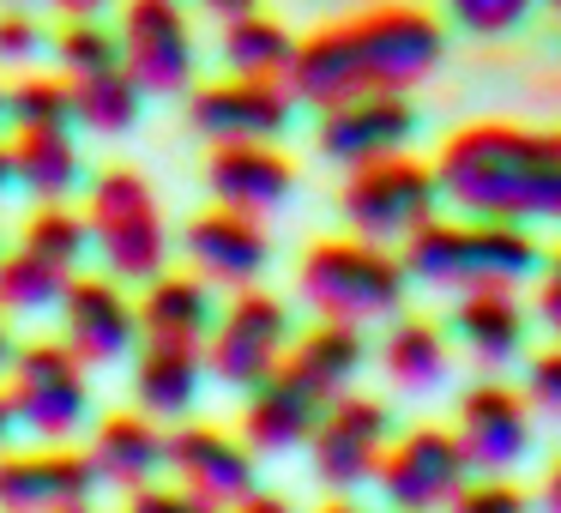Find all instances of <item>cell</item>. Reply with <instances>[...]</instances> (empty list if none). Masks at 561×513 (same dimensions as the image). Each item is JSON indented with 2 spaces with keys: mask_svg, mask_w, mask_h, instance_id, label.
Returning <instances> with one entry per match:
<instances>
[{
  "mask_svg": "<svg viewBox=\"0 0 561 513\" xmlns=\"http://www.w3.org/2000/svg\"><path fill=\"white\" fill-rule=\"evenodd\" d=\"M19 248H31V254H43L49 266H61V272L79 278V260L91 254V224L79 218V212H67V206H37L25 218Z\"/></svg>",
  "mask_w": 561,
  "mask_h": 513,
  "instance_id": "obj_31",
  "label": "cell"
},
{
  "mask_svg": "<svg viewBox=\"0 0 561 513\" xmlns=\"http://www.w3.org/2000/svg\"><path fill=\"white\" fill-rule=\"evenodd\" d=\"M79 513H98V508H79Z\"/></svg>",
  "mask_w": 561,
  "mask_h": 513,
  "instance_id": "obj_51",
  "label": "cell"
},
{
  "mask_svg": "<svg viewBox=\"0 0 561 513\" xmlns=\"http://www.w3.org/2000/svg\"><path fill=\"white\" fill-rule=\"evenodd\" d=\"M127 513H224V508L199 501L194 489H182V483H151V489H134V495H127Z\"/></svg>",
  "mask_w": 561,
  "mask_h": 513,
  "instance_id": "obj_38",
  "label": "cell"
},
{
  "mask_svg": "<svg viewBox=\"0 0 561 513\" xmlns=\"http://www.w3.org/2000/svg\"><path fill=\"white\" fill-rule=\"evenodd\" d=\"M182 248H187V266H194V278L230 284V290H254V278L266 272V260H272L266 224L248 218V212H224V206L187 218Z\"/></svg>",
  "mask_w": 561,
  "mask_h": 513,
  "instance_id": "obj_18",
  "label": "cell"
},
{
  "mask_svg": "<svg viewBox=\"0 0 561 513\" xmlns=\"http://www.w3.org/2000/svg\"><path fill=\"white\" fill-rule=\"evenodd\" d=\"M43 25L37 13H0V67H25L43 55Z\"/></svg>",
  "mask_w": 561,
  "mask_h": 513,
  "instance_id": "obj_37",
  "label": "cell"
},
{
  "mask_svg": "<svg viewBox=\"0 0 561 513\" xmlns=\"http://www.w3.org/2000/svg\"><path fill=\"white\" fill-rule=\"evenodd\" d=\"M447 513H537V501L513 477H477V483H465L453 495Z\"/></svg>",
  "mask_w": 561,
  "mask_h": 513,
  "instance_id": "obj_34",
  "label": "cell"
},
{
  "mask_svg": "<svg viewBox=\"0 0 561 513\" xmlns=\"http://www.w3.org/2000/svg\"><path fill=\"white\" fill-rule=\"evenodd\" d=\"M375 483H380V495H387L392 513H440V508H453V495H459L465 483H471V465H465L453 429L423 423V429L392 435Z\"/></svg>",
  "mask_w": 561,
  "mask_h": 513,
  "instance_id": "obj_9",
  "label": "cell"
},
{
  "mask_svg": "<svg viewBox=\"0 0 561 513\" xmlns=\"http://www.w3.org/2000/svg\"><path fill=\"white\" fill-rule=\"evenodd\" d=\"M543 7H556V13H561V0H543Z\"/></svg>",
  "mask_w": 561,
  "mask_h": 513,
  "instance_id": "obj_50",
  "label": "cell"
},
{
  "mask_svg": "<svg viewBox=\"0 0 561 513\" xmlns=\"http://www.w3.org/2000/svg\"><path fill=\"white\" fill-rule=\"evenodd\" d=\"M392 447V411L368 392H344V399L327 404L314 441H308V459H314V477L327 489H363L375 483L380 459Z\"/></svg>",
  "mask_w": 561,
  "mask_h": 513,
  "instance_id": "obj_11",
  "label": "cell"
},
{
  "mask_svg": "<svg viewBox=\"0 0 561 513\" xmlns=\"http://www.w3.org/2000/svg\"><path fill=\"white\" fill-rule=\"evenodd\" d=\"M13 404H7V392H0V453H7V435H13Z\"/></svg>",
  "mask_w": 561,
  "mask_h": 513,
  "instance_id": "obj_46",
  "label": "cell"
},
{
  "mask_svg": "<svg viewBox=\"0 0 561 513\" xmlns=\"http://www.w3.org/2000/svg\"><path fill=\"white\" fill-rule=\"evenodd\" d=\"M453 332L477 363H513L525 351V308L513 290H471L453 303Z\"/></svg>",
  "mask_w": 561,
  "mask_h": 513,
  "instance_id": "obj_26",
  "label": "cell"
},
{
  "mask_svg": "<svg viewBox=\"0 0 561 513\" xmlns=\"http://www.w3.org/2000/svg\"><path fill=\"white\" fill-rule=\"evenodd\" d=\"M91 465H98V483L122 489H151L163 471H170V429H158V417L146 411H115L91 429Z\"/></svg>",
  "mask_w": 561,
  "mask_h": 513,
  "instance_id": "obj_20",
  "label": "cell"
},
{
  "mask_svg": "<svg viewBox=\"0 0 561 513\" xmlns=\"http://www.w3.org/2000/svg\"><path fill=\"white\" fill-rule=\"evenodd\" d=\"M404 290H411L404 260L363 236L314 242L296 266V296L314 308V320H332V327H368V320L399 315Z\"/></svg>",
  "mask_w": 561,
  "mask_h": 513,
  "instance_id": "obj_4",
  "label": "cell"
},
{
  "mask_svg": "<svg viewBox=\"0 0 561 513\" xmlns=\"http://www.w3.org/2000/svg\"><path fill=\"white\" fill-rule=\"evenodd\" d=\"M447 363H453V351H447V332H440L435 320H416V315L392 320L387 344H380V368H387L404 392L440 387V380H447Z\"/></svg>",
  "mask_w": 561,
  "mask_h": 513,
  "instance_id": "obj_28",
  "label": "cell"
},
{
  "mask_svg": "<svg viewBox=\"0 0 561 513\" xmlns=\"http://www.w3.org/2000/svg\"><path fill=\"white\" fill-rule=\"evenodd\" d=\"M19 344H13V327H7V308H0V368H13Z\"/></svg>",
  "mask_w": 561,
  "mask_h": 513,
  "instance_id": "obj_45",
  "label": "cell"
},
{
  "mask_svg": "<svg viewBox=\"0 0 561 513\" xmlns=\"http://www.w3.org/2000/svg\"><path fill=\"white\" fill-rule=\"evenodd\" d=\"M363 356H368L363 351V327H332V320H314V327L290 344L284 368H290V375L302 380L320 404H332V399H344V392H356Z\"/></svg>",
  "mask_w": 561,
  "mask_h": 513,
  "instance_id": "obj_24",
  "label": "cell"
},
{
  "mask_svg": "<svg viewBox=\"0 0 561 513\" xmlns=\"http://www.w3.org/2000/svg\"><path fill=\"white\" fill-rule=\"evenodd\" d=\"M404 272L416 284L471 296V290H519L537 278L543 248L525 224H495V218H435L404 242Z\"/></svg>",
  "mask_w": 561,
  "mask_h": 513,
  "instance_id": "obj_3",
  "label": "cell"
},
{
  "mask_svg": "<svg viewBox=\"0 0 561 513\" xmlns=\"http://www.w3.org/2000/svg\"><path fill=\"white\" fill-rule=\"evenodd\" d=\"M170 477L199 501L236 513L248 495H260V453L218 423H182L170 429Z\"/></svg>",
  "mask_w": 561,
  "mask_h": 513,
  "instance_id": "obj_12",
  "label": "cell"
},
{
  "mask_svg": "<svg viewBox=\"0 0 561 513\" xmlns=\"http://www.w3.org/2000/svg\"><path fill=\"white\" fill-rule=\"evenodd\" d=\"M85 375L91 368L61 339H37V344H19L0 392L13 404V423L25 435H37V447H67L91 417V380Z\"/></svg>",
  "mask_w": 561,
  "mask_h": 513,
  "instance_id": "obj_6",
  "label": "cell"
},
{
  "mask_svg": "<svg viewBox=\"0 0 561 513\" xmlns=\"http://www.w3.org/2000/svg\"><path fill=\"white\" fill-rule=\"evenodd\" d=\"M7 146H13L19 187L37 194V206H67V194H73L79 175H85L73 127H25V134H13Z\"/></svg>",
  "mask_w": 561,
  "mask_h": 513,
  "instance_id": "obj_25",
  "label": "cell"
},
{
  "mask_svg": "<svg viewBox=\"0 0 561 513\" xmlns=\"http://www.w3.org/2000/svg\"><path fill=\"white\" fill-rule=\"evenodd\" d=\"M13 187H19V175H13V146L0 139V194H13Z\"/></svg>",
  "mask_w": 561,
  "mask_h": 513,
  "instance_id": "obj_44",
  "label": "cell"
},
{
  "mask_svg": "<svg viewBox=\"0 0 561 513\" xmlns=\"http://www.w3.org/2000/svg\"><path fill=\"white\" fill-rule=\"evenodd\" d=\"M290 308L272 290H236L230 303L218 308V327L206 339V375L224 380L236 392H254L260 380H272L290 356Z\"/></svg>",
  "mask_w": 561,
  "mask_h": 513,
  "instance_id": "obj_8",
  "label": "cell"
},
{
  "mask_svg": "<svg viewBox=\"0 0 561 513\" xmlns=\"http://www.w3.org/2000/svg\"><path fill=\"white\" fill-rule=\"evenodd\" d=\"M122 67L139 79L146 98H175L194 86V25H187L182 0H127L122 7Z\"/></svg>",
  "mask_w": 561,
  "mask_h": 513,
  "instance_id": "obj_10",
  "label": "cell"
},
{
  "mask_svg": "<svg viewBox=\"0 0 561 513\" xmlns=\"http://www.w3.org/2000/svg\"><path fill=\"white\" fill-rule=\"evenodd\" d=\"M416 134V110L411 98H392V91H368L351 98L339 110H320V158L344 163V170H363V163L399 158Z\"/></svg>",
  "mask_w": 561,
  "mask_h": 513,
  "instance_id": "obj_16",
  "label": "cell"
},
{
  "mask_svg": "<svg viewBox=\"0 0 561 513\" xmlns=\"http://www.w3.org/2000/svg\"><path fill=\"white\" fill-rule=\"evenodd\" d=\"M447 7L465 31H477V37H501V31H513L531 13V0H447Z\"/></svg>",
  "mask_w": 561,
  "mask_h": 513,
  "instance_id": "obj_36",
  "label": "cell"
},
{
  "mask_svg": "<svg viewBox=\"0 0 561 513\" xmlns=\"http://www.w3.org/2000/svg\"><path fill=\"white\" fill-rule=\"evenodd\" d=\"M67 284H73V272L49 266V260L31 254V248L0 254V308H7V315H43V308H61Z\"/></svg>",
  "mask_w": 561,
  "mask_h": 513,
  "instance_id": "obj_30",
  "label": "cell"
},
{
  "mask_svg": "<svg viewBox=\"0 0 561 513\" xmlns=\"http://www.w3.org/2000/svg\"><path fill=\"white\" fill-rule=\"evenodd\" d=\"M339 212L351 224V236L363 242H411L423 224H435L440 212V182H435V163H416V158H380L363 163V170L344 175V194Z\"/></svg>",
  "mask_w": 561,
  "mask_h": 513,
  "instance_id": "obj_7",
  "label": "cell"
},
{
  "mask_svg": "<svg viewBox=\"0 0 561 513\" xmlns=\"http://www.w3.org/2000/svg\"><path fill=\"white\" fill-rule=\"evenodd\" d=\"M98 495V465L85 447L0 453V513H79Z\"/></svg>",
  "mask_w": 561,
  "mask_h": 513,
  "instance_id": "obj_14",
  "label": "cell"
},
{
  "mask_svg": "<svg viewBox=\"0 0 561 513\" xmlns=\"http://www.w3.org/2000/svg\"><path fill=\"white\" fill-rule=\"evenodd\" d=\"M0 115H7V91H0Z\"/></svg>",
  "mask_w": 561,
  "mask_h": 513,
  "instance_id": "obj_49",
  "label": "cell"
},
{
  "mask_svg": "<svg viewBox=\"0 0 561 513\" xmlns=\"http://www.w3.org/2000/svg\"><path fill=\"white\" fill-rule=\"evenodd\" d=\"M55 7H61L67 19H98L103 7H110V0H55Z\"/></svg>",
  "mask_w": 561,
  "mask_h": 513,
  "instance_id": "obj_43",
  "label": "cell"
},
{
  "mask_svg": "<svg viewBox=\"0 0 561 513\" xmlns=\"http://www.w3.org/2000/svg\"><path fill=\"white\" fill-rule=\"evenodd\" d=\"M206 187L224 212L266 218V212H278L296 194V163L278 146H211Z\"/></svg>",
  "mask_w": 561,
  "mask_h": 513,
  "instance_id": "obj_19",
  "label": "cell"
},
{
  "mask_svg": "<svg viewBox=\"0 0 561 513\" xmlns=\"http://www.w3.org/2000/svg\"><path fill=\"white\" fill-rule=\"evenodd\" d=\"M435 182L440 200H453L465 218H561V134H531L507 122L459 127L435 158Z\"/></svg>",
  "mask_w": 561,
  "mask_h": 513,
  "instance_id": "obj_2",
  "label": "cell"
},
{
  "mask_svg": "<svg viewBox=\"0 0 561 513\" xmlns=\"http://www.w3.org/2000/svg\"><path fill=\"white\" fill-rule=\"evenodd\" d=\"M537 320H543L561 344V248L543 254V266H537Z\"/></svg>",
  "mask_w": 561,
  "mask_h": 513,
  "instance_id": "obj_39",
  "label": "cell"
},
{
  "mask_svg": "<svg viewBox=\"0 0 561 513\" xmlns=\"http://www.w3.org/2000/svg\"><path fill=\"white\" fill-rule=\"evenodd\" d=\"M236 513H296V508H290V495H278V489H260V495H248Z\"/></svg>",
  "mask_w": 561,
  "mask_h": 513,
  "instance_id": "obj_42",
  "label": "cell"
},
{
  "mask_svg": "<svg viewBox=\"0 0 561 513\" xmlns=\"http://www.w3.org/2000/svg\"><path fill=\"white\" fill-rule=\"evenodd\" d=\"M55 61H61V79L110 73V67H122V37L103 19H67L55 31Z\"/></svg>",
  "mask_w": 561,
  "mask_h": 513,
  "instance_id": "obj_32",
  "label": "cell"
},
{
  "mask_svg": "<svg viewBox=\"0 0 561 513\" xmlns=\"http://www.w3.org/2000/svg\"><path fill=\"white\" fill-rule=\"evenodd\" d=\"M73 86V127H91V134H127L139 122V79L127 67H110V73H91V79H67Z\"/></svg>",
  "mask_w": 561,
  "mask_h": 513,
  "instance_id": "obj_29",
  "label": "cell"
},
{
  "mask_svg": "<svg viewBox=\"0 0 561 513\" xmlns=\"http://www.w3.org/2000/svg\"><path fill=\"white\" fill-rule=\"evenodd\" d=\"M314 513H368V508H356V501H344V495H332L327 508H314Z\"/></svg>",
  "mask_w": 561,
  "mask_h": 513,
  "instance_id": "obj_47",
  "label": "cell"
},
{
  "mask_svg": "<svg viewBox=\"0 0 561 513\" xmlns=\"http://www.w3.org/2000/svg\"><path fill=\"white\" fill-rule=\"evenodd\" d=\"M7 122H13V134H25V127H73V86L49 73H25L19 86H7Z\"/></svg>",
  "mask_w": 561,
  "mask_h": 513,
  "instance_id": "obj_33",
  "label": "cell"
},
{
  "mask_svg": "<svg viewBox=\"0 0 561 513\" xmlns=\"http://www.w3.org/2000/svg\"><path fill=\"white\" fill-rule=\"evenodd\" d=\"M61 344L85 368H110L139 344V303L103 272V278H73L61 296Z\"/></svg>",
  "mask_w": 561,
  "mask_h": 513,
  "instance_id": "obj_17",
  "label": "cell"
},
{
  "mask_svg": "<svg viewBox=\"0 0 561 513\" xmlns=\"http://www.w3.org/2000/svg\"><path fill=\"white\" fill-rule=\"evenodd\" d=\"M531 501H537V513H561V459L543 471V483H537Z\"/></svg>",
  "mask_w": 561,
  "mask_h": 513,
  "instance_id": "obj_40",
  "label": "cell"
},
{
  "mask_svg": "<svg viewBox=\"0 0 561 513\" xmlns=\"http://www.w3.org/2000/svg\"><path fill=\"white\" fill-rule=\"evenodd\" d=\"M211 19H224V25H236V19H248V13H260V0H199Z\"/></svg>",
  "mask_w": 561,
  "mask_h": 513,
  "instance_id": "obj_41",
  "label": "cell"
},
{
  "mask_svg": "<svg viewBox=\"0 0 561 513\" xmlns=\"http://www.w3.org/2000/svg\"><path fill=\"white\" fill-rule=\"evenodd\" d=\"M206 387V351L199 344H146L139 339L134 356V404L158 423L170 417H187Z\"/></svg>",
  "mask_w": 561,
  "mask_h": 513,
  "instance_id": "obj_23",
  "label": "cell"
},
{
  "mask_svg": "<svg viewBox=\"0 0 561 513\" xmlns=\"http://www.w3.org/2000/svg\"><path fill=\"white\" fill-rule=\"evenodd\" d=\"M91 248H98L103 272L115 284H151L163 278V260H170V230H163L158 194L139 170H103L91 182Z\"/></svg>",
  "mask_w": 561,
  "mask_h": 513,
  "instance_id": "obj_5",
  "label": "cell"
},
{
  "mask_svg": "<svg viewBox=\"0 0 561 513\" xmlns=\"http://www.w3.org/2000/svg\"><path fill=\"white\" fill-rule=\"evenodd\" d=\"M320 417H327V404H320L290 368H278L272 380H260V387L248 392L242 441L254 453H290V447H308V441H314Z\"/></svg>",
  "mask_w": 561,
  "mask_h": 513,
  "instance_id": "obj_21",
  "label": "cell"
},
{
  "mask_svg": "<svg viewBox=\"0 0 561 513\" xmlns=\"http://www.w3.org/2000/svg\"><path fill=\"white\" fill-rule=\"evenodd\" d=\"M440 55H447L440 19H428L423 7H375V13L327 25L296 43L284 86L296 103H314V110H339V103L368 98V91L404 98L435 73Z\"/></svg>",
  "mask_w": 561,
  "mask_h": 513,
  "instance_id": "obj_1",
  "label": "cell"
},
{
  "mask_svg": "<svg viewBox=\"0 0 561 513\" xmlns=\"http://www.w3.org/2000/svg\"><path fill=\"white\" fill-rule=\"evenodd\" d=\"M290 86H266V79H218L187 98V127L211 146H272L290 127Z\"/></svg>",
  "mask_w": 561,
  "mask_h": 513,
  "instance_id": "obj_13",
  "label": "cell"
},
{
  "mask_svg": "<svg viewBox=\"0 0 561 513\" xmlns=\"http://www.w3.org/2000/svg\"><path fill=\"white\" fill-rule=\"evenodd\" d=\"M218 49H224L230 79H266V86H284V79H290V61H296V37L266 13H248V19H236V25H224Z\"/></svg>",
  "mask_w": 561,
  "mask_h": 513,
  "instance_id": "obj_27",
  "label": "cell"
},
{
  "mask_svg": "<svg viewBox=\"0 0 561 513\" xmlns=\"http://www.w3.org/2000/svg\"><path fill=\"white\" fill-rule=\"evenodd\" d=\"M525 404L531 411H549L561 417V344H543V351L525 356Z\"/></svg>",
  "mask_w": 561,
  "mask_h": 513,
  "instance_id": "obj_35",
  "label": "cell"
},
{
  "mask_svg": "<svg viewBox=\"0 0 561 513\" xmlns=\"http://www.w3.org/2000/svg\"><path fill=\"white\" fill-rule=\"evenodd\" d=\"M37 0H0V13H31Z\"/></svg>",
  "mask_w": 561,
  "mask_h": 513,
  "instance_id": "obj_48",
  "label": "cell"
},
{
  "mask_svg": "<svg viewBox=\"0 0 561 513\" xmlns=\"http://www.w3.org/2000/svg\"><path fill=\"white\" fill-rule=\"evenodd\" d=\"M211 327H218V303H211V284L194 272H163L139 296V339L146 344H199L206 351Z\"/></svg>",
  "mask_w": 561,
  "mask_h": 513,
  "instance_id": "obj_22",
  "label": "cell"
},
{
  "mask_svg": "<svg viewBox=\"0 0 561 513\" xmlns=\"http://www.w3.org/2000/svg\"><path fill=\"white\" fill-rule=\"evenodd\" d=\"M453 441H459L471 471H489V477L513 471L531 453V404H525V392L507 387V380H477L471 392H459Z\"/></svg>",
  "mask_w": 561,
  "mask_h": 513,
  "instance_id": "obj_15",
  "label": "cell"
}]
</instances>
